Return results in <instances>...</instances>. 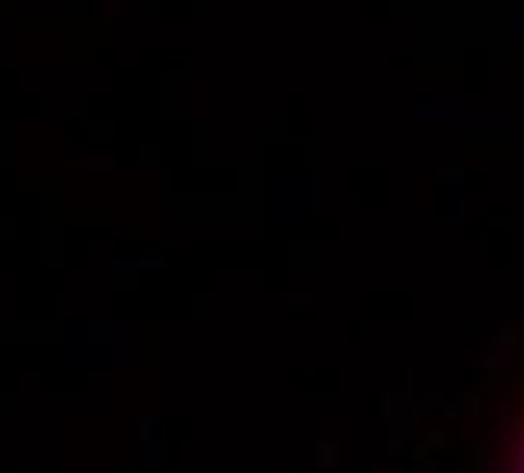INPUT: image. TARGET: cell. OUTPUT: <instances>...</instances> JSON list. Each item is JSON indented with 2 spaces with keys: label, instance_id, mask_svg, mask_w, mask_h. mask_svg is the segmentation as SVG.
Wrapping results in <instances>:
<instances>
[]
</instances>
